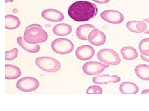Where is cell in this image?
Masks as SVG:
<instances>
[{"label": "cell", "instance_id": "15", "mask_svg": "<svg viewBox=\"0 0 149 111\" xmlns=\"http://www.w3.org/2000/svg\"><path fill=\"white\" fill-rule=\"evenodd\" d=\"M21 71L17 66L7 64L5 65V79L7 80L16 79L20 76Z\"/></svg>", "mask_w": 149, "mask_h": 111}, {"label": "cell", "instance_id": "18", "mask_svg": "<svg viewBox=\"0 0 149 111\" xmlns=\"http://www.w3.org/2000/svg\"><path fill=\"white\" fill-rule=\"evenodd\" d=\"M19 45L24 50L31 53H36L40 51V46L38 45L30 44L24 41L22 37H19L17 39Z\"/></svg>", "mask_w": 149, "mask_h": 111}, {"label": "cell", "instance_id": "7", "mask_svg": "<svg viewBox=\"0 0 149 111\" xmlns=\"http://www.w3.org/2000/svg\"><path fill=\"white\" fill-rule=\"evenodd\" d=\"M109 65L96 61H90L84 64L82 67L84 73L90 76L96 75L101 73Z\"/></svg>", "mask_w": 149, "mask_h": 111}, {"label": "cell", "instance_id": "17", "mask_svg": "<svg viewBox=\"0 0 149 111\" xmlns=\"http://www.w3.org/2000/svg\"><path fill=\"white\" fill-rule=\"evenodd\" d=\"M72 32V27L69 24L62 23L57 24L53 29L54 34L60 36H65L70 34Z\"/></svg>", "mask_w": 149, "mask_h": 111}, {"label": "cell", "instance_id": "12", "mask_svg": "<svg viewBox=\"0 0 149 111\" xmlns=\"http://www.w3.org/2000/svg\"><path fill=\"white\" fill-rule=\"evenodd\" d=\"M121 78L117 75H102L97 76L93 78V82L96 84H107L109 83L119 82Z\"/></svg>", "mask_w": 149, "mask_h": 111}, {"label": "cell", "instance_id": "3", "mask_svg": "<svg viewBox=\"0 0 149 111\" xmlns=\"http://www.w3.org/2000/svg\"><path fill=\"white\" fill-rule=\"evenodd\" d=\"M35 64L40 69L48 73H55L61 67L60 62L52 57L42 56L35 59Z\"/></svg>", "mask_w": 149, "mask_h": 111}, {"label": "cell", "instance_id": "26", "mask_svg": "<svg viewBox=\"0 0 149 111\" xmlns=\"http://www.w3.org/2000/svg\"><path fill=\"white\" fill-rule=\"evenodd\" d=\"M95 2L98 3L106 4L109 2L110 0H93Z\"/></svg>", "mask_w": 149, "mask_h": 111}, {"label": "cell", "instance_id": "24", "mask_svg": "<svg viewBox=\"0 0 149 111\" xmlns=\"http://www.w3.org/2000/svg\"><path fill=\"white\" fill-rule=\"evenodd\" d=\"M102 88L97 85L91 86L86 90L87 94H102Z\"/></svg>", "mask_w": 149, "mask_h": 111}, {"label": "cell", "instance_id": "23", "mask_svg": "<svg viewBox=\"0 0 149 111\" xmlns=\"http://www.w3.org/2000/svg\"><path fill=\"white\" fill-rule=\"evenodd\" d=\"M18 55V49L17 48H15L10 51L5 52V60L10 61L14 60L17 57Z\"/></svg>", "mask_w": 149, "mask_h": 111}, {"label": "cell", "instance_id": "9", "mask_svg": "<svg viewBox=\"0 0 149 111\" xmlns=\"http://www.w3.org/2000/svg\"><path fill=\"white\" fill-rule=\"evenodd\" d=\"M95 54L94 49L91 45H84L77 48L75 56L79 60L87 61L93 58Z\"/></svg>", "mask_w": 149, "mask_h": 111}, {"label": "cell", "instance_id": "22", "mask_svg": "<svg viewBox=\"0 0 149 111\" xmlns=\"http://www.w3.org/2000/svg\"><path fill=\"white\" fill-rule=\"evenodd\" d=\"M139 49L141 54L149 56V38L141 41L139 45Z\"/></svg>", "mask_w": 149, "mask_h": 111}, {"label": "cell", "instance_id": "13", "mask_svg": "<svg viewBox=\"0 0 149 111\" xmlns=\"http://www.w3.org/2000/svg\"><path fill=\"white\" fill-rule=\"evenodd\" d=\"M126 27L130 32L135 33H142L147 28V24L144 21H130L126 24Z\"/></svg>", "mask_w": 149, "mask_h": 111}, {"label": "cell", "instance_id": "29", "mask_svg": "<svg viewBox=\"0 0 149 111\" xmlns=\"http://www.w3.org/2000/svg\"><path fill=\"white\" fill-rule=\"evenodd\" d=\"M14 0H5L6 3L8 2H12Z\"/></svg>", "mask_w": 149, "mask_h": 111}, {"label": "cell", "instance_id": "20", "mask_svg": "<svg viewBox=\"0 0 149 111\" xmlns=\"http://www.w3.org/2000/svg\"><path fill=\"white\" fill-rule=\"evenodd\" d=\"M20 20L17 16L13 15L5 16V28L7 30H14L20 26Z\"/></svg>", "mask_w": 149, "mask_h": 111}, {"label": "cell", "instance_id": "21", "mask_svg": "<svg viewBox=\"0 0 149 111\" xmlns=\"http://www.w3.org/2000/svg\"><path fill=\"white\" fill-rule=\"evenodd\" d=\"M135 72L139 78L143 80H149V66L141 64L136 66Z\"/></svg>", "mask_w": 149, "mask_h": 111}, {"label": "cell", "instance_id": "25", "mask_svg": "<svg viewBox=\"0 0 149 111\" xmlns=\"http://www.w3.org/2000/svg\"><path fill=\"white\" fill-rule=\"evenodd\" d=\"M143 21L146 23L147 26L146 30L144 32V33L146 34H149V18L144 19Z\"/></svg>", "mask_w": 149, "mask_h": 111}, {"label": "cell", "instance_id": "10", "mask_svg": "<svg viewBox=\"0 0 149 111\" xmlns=\"http://www.w3.org/2000/svg\"><path fill=\"white\" fill-rule=\"evenodd\" d=\"M106 36L103 32L97 29L92 30L88 37V40L90 43L96 46L104 45L106 42Z\"/></svg>", "mask_w": 149, "mask_h": 111}, {"label": "cell", "instance_id": "2", "mask_svg": "<svg viewBox=\"0 0 149 111\" xmlns=\"http://www.w3.org/2000/svg\"><path fill=\"white\" fill-rule=\"evenodd\" d=\"M23 38L26 42L36 45L46 41L48 35L40 24H32L25 29Z\"/></svg>", "mask_w": 149, "mask_h": 111}, {"label": "cell", "instance_id": "6", "mask_svg": "<svg viewBox=\"0 0 149 111\" xmlns=\"http://www.w3.org/2000/svg\"><path fill=\"white\" fill-rule=\"evenodd\" d=\"M39 81L33 77L22 78L16 84V87L19 90L24 92H31L37 90L40 86Z\"/></svg>", "mask_w": 149, "mask_h": 111}, {"label": "cell", "instance_id": "27", "mask_svg": "<svg viewBox=\"0 0 149 111\" xmlns=\"http://www.w3.org/2000/svg\"><path fill=\"white\" fill-rule=\"evenodd\" d=\"M140 56H141V58L144 61L149 62V56H147L143 55V54H141Z\"/></svg>", "mask_w": 149, "mask_h": 111}, {"label": "cell", "instance_id": "1", "mask_svg": "<svg viewBox=\"0 0 149 111\" xmlns=\"http://www.w3.org/2000/svg\"><path fill=\"white\" fill-rule=\"evenodd\" d=\"M68 13L70 17L77 22L89 21L98 13L97 6L87 1H77L68 8Z\"/></svg>", "mask_w": 149, "mask_h": 111}, {"label": "cell", "instance_id": "19", "mask_svg": "<svg viewBox=\"0 0 149 111\" xmlns=\"http://www.w3.org/2000/svg\"><path fill=\"white\" fill-rule=\"evenodd\" d=\"M120 52L123 58L125 60H134L138 57V51L136 49L132 47L126 46L123 47Z\"/></svg>", "mask_w": 149, "mask_h": 111}, {"label": "cell", "instance_id": "8", "mask_svg": "<svg viewBox=\"0 0 149 111\" xmlns=\"http://www.w3.org/2000/svg\"><path fill=\"white\" fill-rule=\"evenodd\" d=\"M100 16L104 21L112 24H120L124 18L121 12L112 10L104 11L101 13Z\"/></svg>", "mask_w": 149, "mask_h": 111}, {"label": "cell", "instance_id": "28", "mask_svg": "<svg viewBox=\"0 0 149 111\" xmlns=\"http://www.w3.org/2000/svg\"><path fill=\"white\" fill-rule=\"evenodd\" d=\"M141 94H149V89H146L142 91Z\"/></svg>", "mask_w": 149, "mask_h": 111}, {"label": "cell", "instance_id": "11", "mask_svg": "<svg viewBox=\"0 0 149 111\" xmlns=\"http://www.w3.org/2000/svg\"><path fill=\"white\" fill-rule=\"evenodd\" d=\"M43 18L52 22H59L64 19L63 14L59 11L53 9H48L43 11L42 13Z\"/></svg>", "mask_w": 149, "mask_h": 111}, {"label": "cell", "instance_id": "4", "mask_svg": "<svg viewBox=\"0 0 149 111\" xmlns=\"http://www.w3.org/2000/svg\"><path fill=\"white\" fill-rule=\"evenodd\" d=\"M51 46L54 52L61 55L71 53L74 49L73 43L65 38H59L54 40Z\"/></svg>", "mask_w": 149, "mask_h": 111}, {"label": "cell", "instance_id": "14", "mask_svg": "<svg viewBox=\"0 0 149 111\" xmlns=\"http://www.w3.org/2000/svg\"><path fill=\"white\" fill-rule=\"evenodd\" d=\"M119 90L123 94H136L139 92V87L136 84L125 82L119 86Z\"/></svg>", "mask_w": 149, "mask_h": 111}, {"label": "cell", "instance_id": "5", "mask_svg": "<svg viewBox=\"0 0 149 111\" xmlns=\"http://www.w3.org/2000/svg\"><path fill=\"white\" fill-rule=\"evenodd\" d=\"M97 56L99 61L107 65L116 66L121 62L118 53L110 49H103L100 50Z\"/></svg>", "mask_w": 149, "mask_h": 111}, {"label": "cell", "instance_id": "16", "mask_svg": "<svg viewBox=\"0 0 149 111\" xmlns=\"http://www.w3.org/2000/svg\"><path fill=\"white\" fill-rule=\"evenodd\" d=\"M95 29V27L91 24H83L77 28L76 30V36L80 40H87L89 34Z\"/></svg>", "mask_w": 149, "mask_h": 111}]
</instances>
